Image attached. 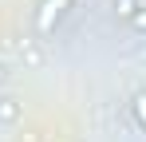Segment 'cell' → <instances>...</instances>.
I'll use <instances>...</instances> for the list:
<instances>
[{"label":"cell","instance_id":"cell-1","mask_svg":"<svg viewBox=\"0 0 146 142\" xmlns=\"http://www.w3.org/2000/svg\"><path fill=\"white\" fill-rule=\"evenodd\" d=\"M75 8V0H40L32 12V32L36 36H55V28L67 20V12Z\"/></svg>","mask_w":146,"mask_h":142},{"label":"cell","instance_id":"cell-4","mask_svg":"<svg viewBox=\"0 0 146 142\" xmlns=\"http://www.w3.org/2000/svg\"><path fill=\"white\" fill-rule=\"evenodd\" d=\"M16 115H20L16 103H12V99H0V122H16Z\"/></svg>","mask_w":146,"mask_h":142},{"label":"cell","instance_id":"cell-3","mask_svg":"<svg viewBox=\"0 0 146 142\" xmlns=\"http://www.w3.org/2000/svg\"><path fill=\"white\" fill-rule=\"evenodd\" d=\"M126 24H130L138 36H146V4H138V8L130 12V20H126Z\"/></svg>","mask_w":146,"mask_h":142},{"label":"cell","instance_id":"cell-6","mask_svg":"<svg viewBox=\"0 0 146 142\" xmlns=\"http://www.w3.org/2000/svg\"><path fill=\"white\" fill-rule=\"evenodd\" d=\"M4 75H8V71H4V63H0V83H4Z\"/></svg>","mask_w":146,"mask_h":142},{"label":"cell","instance_id":"cell-5","mask_svg":"<svg viewBox=\"0 0 146 142\" xmlns=\"http://www.w3.org/2000/svg\"><path fill=\"white\" fill-rule=\"evenodd\" d=\"M115 8H119V16H122V20H130V12L138 8V0H119Z\"/></svg>","mask_w":146,"mask_h":142},{"label":"cell","instance_id":"cell-2","mask_svg":"<svg viewBox=\"0 0 146 142\" xmlns=\"http://www.w3.org/2000/svg\"><path fill=\"white\" fill-rule=\"evenodd\" d=\"M130 115H134V122L146 130V91H134V95H130Z\"/></svg>","mask_w":146,"mask_h":142}]
</instances>
